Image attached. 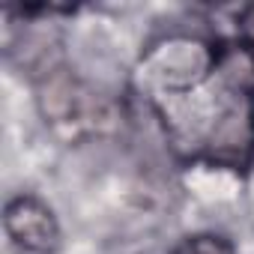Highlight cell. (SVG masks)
Listing matches in <instances>:
<instances>
[{"instance_id": "6da1fadb", "label": "cell", "mask_w": 254, "mask_h": 254, "mask_svg": "<svg viewBox=\"0 0 254 254\" xmlns=\"http://www.w3.org/2000/svg\"><path fill=\"white\" fill-rule=\"evenodd\" d=\"M218 45L197 33H165L147 45L138 78L153 96L186 99L215 78Z\"/></svg>"}, {"instance_id": "5b68a950", "label": "cell", "mask_w": 254, "mask_h": 254, "mask_svg": "<svg viewBox=\"0 0 254 254\" xmlns=\"http://www.w3.org/2000/svg\"><path fill=\"white\" fill-rule=\"evenodd\" d=\"M171 254H236V248L221 233H191L183 236Z\"/></svg>"}, {"instance_id": "8992f818", "label": "cell", "mask_w": 254, "mask_h": 254, "mask_svg": "<svg viewBox=\"0 0 254 254\" xmlns=\"http://www.w3.org/2000/svg\"><path fill=\"white\" fill-rule=\"evenodd\" d=\"M239 42L254 54V3H248V6H242V12H239Z\"/></svg>"}, {"instance_id": "7a4b0ae2", "label": "cell", "mask_w": 254, "mask_h": 254, "mask_svg": "<svg viewBox=\"0 0 254 254\" xmlns=\"http://www.w3.org/2000/svg\"><path fill=\"white\" fill-rule=\"evenodd\" d=\"M194 156L215 168H248L254 162V96L227 93L224 105L209 117Z\"/></svg>"}, {"instance_id": "3957f363", "label": "cell", "mask_w": 254, "mask_h": 254, "mask_svg": "<svg viewBox=\"0 0 254 254\" xmlns=\"http://www.w3.org/2000/svg\"><path fill=\"white\" fill-rule=\"evenodd\" d=\"M36 105L45 123L66 135L90 132L105 120L102 102L63 66H51L42 72L36 87Z\"/></svg>"}, {"instance_id": "277c9868", "label": "cell", "mask_w": 254, "mask_h": 254, "mask_svg": "<svg viewBox=\"0 0 254 254\" xmlns=\"http://www.w3.org/2000/svg\"><path fill=\"white\" fill-rule=\"evenodd\" d=\"M3 230L12 239V245L27 254H54L60 248L57 215L36 194H15L6 200Z\"/></svg>"}]
</instances>
